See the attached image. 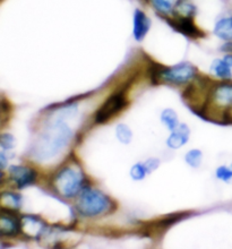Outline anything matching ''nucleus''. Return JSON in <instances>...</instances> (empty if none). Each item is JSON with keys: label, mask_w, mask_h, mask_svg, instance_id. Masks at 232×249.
<instances>
[{"label": "nucleus", "mask_w": 232, "mask_h": 249, "mask_svg": "<svg viewBox=\"0 0 232 249\" xmlns=\"http://www.w3.org/2000/svg\"><path fill=\"white\" fill-rule=\"evenodd\" d=\"M171 25L174 26L177 31H179L180 33L185 34V36L189 37H198L202 36V34H200L202 32L197 29L190 17H186V16L179 17V18L175 20Z\"/></svg>", "instance_id": "11"}, {"label": "nucleus", "mask_w": 232, "mask_h": 249, "mask_svg": "<svg viewBox=\"0 0 232 249\" xmlns=\"http://www.w3.org/2000/svg\"><path fill=\"white\" fill-rule=\"evenodd\" d=\"M146 175H148V172L144 163H136L130 169V177L134 180H143L146 177Z\"/></svg>", "instance_id": "21"}, {"label": "nucleus", "mask_w": 232, "mask_h": 249, "mask_svg": "<svg viewBox=\"0 0 232 249\" xmlns=\"http://www.w3.org/2000/svg\"><path fill=\"white\" fill-rule=\"evenodd\" d=\"M161 120L163 123L169 130H175L177 127L179 126V120H178V116L175 110L172 109H165L162 111L161 113Z\"/></svg>", "instance_id": "15"}, {"label": "nucleus", "mask_w": 232, "mask_h": 249, "mask_svg": "<svg viewBox=\"0 0 232 249\" xmlns=\"http://www.w3.org/2000/svg\"><path fill=\"white\" fill-rule=\"evenodd\" d=\"M195 76L196 68L190 62L183 61L172 67L157 71L153 75V79L155 83L160 81L172 85H182L195 78Z\"/></svg>", "instance_id": "4"}, {"label": "nucleus", "mask_w": 232, "mask_h": 249, "mask_svg": "<svg viewBox=\"0 0 232 249\" xmlns=\"http://www.w3.org/2000/svg\"><path fill=\"white\" fill-rule=\"evenodd\" d=\"M127 106L126 93L125 91H118L113 93L111 96H109L95 113V123L96 124H105L113 118L117 113H119L121 110L125 109Z\"/></svg>", "instance_id": "5"}, {"label": "nucleus", "mask_w": 232, "mask_h": 249, "mask_svg": "<svg viewBox=\"0 0 232 249\" xmlns=\"http://www.w3.org/2000/svg\"><path fill=\"white\" fill-rule=\"evenodd\" d=\"M0 144H1L2 150H12L15 146V138L12 134H2Z\"/></svg>", "instance_id": "23"}, {"label": "nucleus", "mask_w": 232, "mask_h": 249, "mask_svg": "<svg viewBox=\"0 0 232 249\" xmlns=\"http://www.w3.org/2000/svg\"><path fill=\"white\" fill-rule=\"evenodd\" d=\"M72 131L71 127L62 120H56L46 127L36 142L33 155L39 161L49 160L56 157L71 143Z\"/></svg>", "instance_id": "1"}, {"label": "nucleus", "mask_w": 232, "mask_h": 249, "mask_svg": "<svg viewBox=\"0 0 232 249\" xmlns=\"http://www.w3.org/2000/svg\"><path fill=\"white\" fill-rule=\"evenodd\" d=\"M43 222L39 221V219L34 216H24L22 221V229L26 231V233L31 236L36 237L37 234L41 233L43 229Z\"/></svg>", "instance_id": "14"}, {"label": "nucleus", "mask_w": 232, "mask_h": 249, "mask_svg": "<svg viewBox=\"0 0 232 249\" xmlns=\"http://www.w3.org/2000/svg\"><path fill=\"white\" fill-rule=\"evenodd\" d=\"M211 100L214 105L221 108L232 107V83H223L216 85L211 92Z\"/></svg>", "instance_id": "7"}, {"label": "nucleus", "mask_w": 232, "mask_h": 249, "mask_svg": "<svg viewBox=\"0 0 232 249\" xmlns=\"http://www.w3.org/2000/svg\"><path fill=\"white\" fill-rule=\"evenodd\" d=\"M144 164L148 174H152V172L157 170L159 168V165H160V160H159V159L152 158V159H148L146 162H144Z\"/></svg>", "instance_id": "24"}, {"label": "nucleus", "mask_w": 232, "mask_h": 249, "mask_svg": "<svg viewBox=\"0 0 232 249\" xmlns=\"http://www.w3.org/2000/svg\"><path fill=\"white\" fill-rule=\"evenodd\" d=\"M111 206V199L106 194L91 187L82 190L76 205L78 212L86 217H94L108 213Z\"/></svg>", "instance_id": "2"}, {"label": "nucleus", "mask_w": 232, "mask_h": 249, "mask_svg": "<svg viewBox=\"0 0 232 249\" xmlns=\"http://www.w3.org/2000/svg\"><path fill=\"white\" fill-rule=\"evenodd\" d=\"M223 59H224V61L227 62L228 65L231 66V67H232V53H228V54H226V56H224Z\"/></svg>", "instance_id": "25"}, {"label": "nucleus", "mask_w": 232, "mask_h": 249, "mask_svg": "<svg viewBox=\"0 0 232 249\" xmlns=\"http://www.w3.org/2000/svg\"><path fill=\"white\" fill-rule=\"evenodd\" d=\"M202 159H203V153L202 151L199 150L189 151L185 157L186 163L189 164L190 167L193 168H198L200 163H202Z\"/></svg>", "instance_id": "19"}, {"label": "nucleus", "mask_w": 232, "mask_h": 249, "mask_svg": "<svg viewBox=\"0 0 232 249\" xmlns=\"http://www.w3.org/2000/svg\"><path fill=\"white\" fill-rule=\"evenodd\" d=\"M9 177L18 188H25L26 186L32 185L36 181V172L27 167L12 165L9 167Z\"/></svg>", "instance_id": "6"}, {"label": "nucleus", "mask_w": 232, "mask_h": 249, "mask_svg": "<svg viewBox=\"0 0 232 249\" xmlns=\"http://www.w3.org/2000/svg\"><path fill=\"white\" fill-rule=\"evenodd\" d=\"M176 9L177 12L179 13L180 16L190 17L195 14V7H194L190 2L187 1V0H181L179 3H177Z\"/></svg>", "instance_id": "20"}, {"label": "nucleus", "mask_w": 232, "mask_h": 249, "mask_svg": "<svg viewBox=\"0 0 232 249\" xmlns=\"http://www.w3.org/2000/svg\"><path fill=\"white\" fill-rule=\"evenodd\" d=\"M83 180L84 178L81 171L72 167H65L54 177V187L61 196L71 198L84 189Z\"/></svg>", "instance_id": "3"}, {"label": "nucleus", "mask_w": 232, "mask_h": 249, "mask_svg": "<svg viewBox=\"0 0 232 249\" xmlns=\"http://www.w3.org/2000/svg\"><path fill=\"white\" fill-rule=\"evenodd\" d=\"M116 135L118 141L123 144H129L133 138V133H131L130 128L126 124H119L116 128Z\"/></svg>", "instance_id": "17"}, {"label": "nucleus", "mask_w": 232, "mask_h": 249, "mask_svg": "<svg viewBox=\"0 0 232 249\" xmlns=\"http://www.w3.org/2000/svg\"><path fill=\"white\" fill-rule=\"evenodd\" d=\"M190 136V129L189 127L185 124H180L175 130L171 131L170 136L167 140V145L170 148H180L183 145L187 144Z\"/></svg>", "instance_id": "9"}, {"label": "nucleus", "mask_w": 232, "mask_h": 249, "mask_svg": "<svg viewBox=\"0 0 232 249\" xmlns=\"http://www.w3.org/2000/svg\"><path fill=\"white\" fill-rule=\"evenodd\" d=\"M214 34L226 42H232V16L219 19L214 26Z\"/></svg>", "instance_id": "12"}, {"label": "nucleus", "mask_w": 232, "mask_h": 249, "mask_svg": "<svg viewBox=\"0 0 232 249\" xmlns=\"http://www.w3.org/2000/svg\"><path fill=\"white\" fill-rule=\"evenodd\" d=\"M22 229V222L13 215V214H6L2 210L1 221H0V231L2 236H15Z\"/></svg>", "instance_id": "10"}, {"label": "nucleus", "mask_w": 232, "mask_h": 249, "mask_svg": "<svg viewBox=\"0 0 232 249\" xmlns=\"http://www.w3.org/2000/svg\"><path fill=\"white\" fill-rule=\"evenodd\" d=\"M215 176L217 179L222 180L224 182H231L232 181V169L228 168L227 165H221L215 170Z\"/></svg>", "instance_id": "22"}, {"label": "nucleus", "mask_w": 232, "mask_h": 249, "mask_svg": "<svg viewBox=\"0 0 232 249\" xmlns=\"http://www.w3.org/2000/svg\"><path fill=\"white\" fill-rule=\"evenodd\" d=\"M151 2L159 13L169 14L176 8L178 0H151Z\"/></svg>", "instance_id": "16"}, {"label": "nucleus", "mask_w": 232, "mask_h": 249, "mask_svg": "<svg viewBox=\"0 0 232 249\" xmlns=\"http://www.w3.org/2000/svg\"><path fill=\"white\" fill-rule=\"evenodd\" d=\"M2 205H8L12 209H19L20 204H22V198L19 195L14 193H3L2 198H1Z\"/></svg>", "instance_id": "18"}, {"label": "nucleus", "mask_w": 232, "mask_h": 249, "mask_svg": "<svg viewBox=\"0 0 232 249\" xmlns=\"http://www.w3.org/2000/svg\"><path fill=\"white\" fill-rule=\"evenodd\" d=\"M231 169H232V163H231Z\"/></svg>", "instance_id": "26"}, {"label": "nucleus", "mask_w": 232, "mask_h": 249, "mask_svg": "<svg viewBox=\"0 0 232 249\" xmlns=\"http://www.w3.org/2000/svg\"><path fill=\"white\" fill-rule=\"evenodd\" d=\"M151 27V19L145 15L141 9H136L134 13V37L137 42H142L148 33Z\"/></svg>", "instance_id": "8"}, {"label": "nucleus", "mask_w": 232, "mask_h": 249, "mask_svg": "<svg viewBox=\"0 0 232 249\" xmlns=\"http://www.w3.org/2000/svg\"><path fill=\"white\" fill-rule=\"evenodd\" d=\"M231 66L227 64L224 59H215L211 65V72L221 79H231L232 71Z\"/></svg>", "instance_id": "13"}]
</instances>
